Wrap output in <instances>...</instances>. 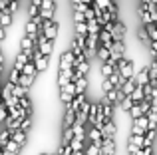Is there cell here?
Masks as SVG:
<instances>
[{"mask_svg": "<svg viewBox=\"0 0 157 155\" xmlns=\"http://www.w3.org/2000/svg\"><path fill=\"white\" fill-rule=\"evenodd\" d=\"M127 113H129V117H131V119H135V117L143 115L145 112H143V108H141V101H135V104H133V108H131Z\"/></svg>", "mask_w": 157, "mask_h": 155, "instance_id": "7402d4cb", "label": "cell"}, {"mask_svg": "<svg viewBox=\"0 0 157 155\" xmlns=\"http://www.w3.org/2000/svg\"><path fill=\"white\" fill-rule=\"evenodd\" d=\"M20 76H22V72H20V70H16V68H12L8 81H12V84H18V81H20Z\"/></svg>", "mask_w": 157, "mask_h": 155, "instance_id": "e575fe53", "label": "cell"}, {"mask_svg": "<svg viewBox=\"0 0 157 155\" xmlns=\"http://www.w3.org/2000/svg\"><path fill=\"white\" fill-rule=\"evenodd\" d=\"M74 127H64V133H62V143H72L74 139Z\"/></svg>", "mask_w": 157, "mask_h": 155, "instance_id": "cb8c5ba5", "label": "cell"}, {"mask_svg": "<svg viewBox=\"0 0 157 155\" xmlns=\"http://www.w3.org/2000/svg\"><path fill=\"white\" fill-rule=\"evenodd\" d=\"M137 36H139V40H141V42H147V44L151 42V38H149V32H147V28H141V30L137 32Z\"/></svg>", "mask_w": 157, "mask_h": 155, "instance_id": "74e56055", "label": "cell"}, {"mask_svg": "<svg viewBox=\"0 0 157 155\" xmlns=\"http://www.w3.org/2000/svg\"><path fill=\"white\" fill-rule=\"evenodd\" d=\"M105 121H107V117H105V113H104V104H101V101L92 104V108H90V119H88V123L90 125H96V127H100V129H104Z\"/></svg>", "mask_w": 157, "mask_h": 155, "instance_id": "6da1fadb", "label": "cell"}, {"mask_svg": "<svg viewBox=\"0 0 157 155\" xmlns=\"http://www.w3.org/2000/svg\"><path fill=\"white\" fill-rule=\"evenodd\" d=\"M74 84H76V96L78 93H86V89H88V80H86V76L78 78Z\"/></svg>", "mask_w": 157, "mask_h": 155, "instance_id": "d6986e66", "label": "cell"}, {"mask_svg": "<svg viewBox=\"0 0 157 155\" xmlns=\"http://www.w3.org/2000/svg\"><path fill=\"white\" fill-rule=\"evenodd\" d=\"M74 22H88V20H86V12L74 10Z\"/></svg>", "mask_w": 157, "mask_h": 155, "instance_id": "ab89813d", "label": "cell"}, {"mask_svg": "<svg viewBox=\"0 0 157 155\" xmlns=\"http://www.w3.org/2000/svg\"><path fill=\"white\" fill-rule=\"evenodd\" d=\"M10 115V113H8V108H6V104H0V123H4V121H6V117Z\"/></svg>", "mask_w": 157, "mask_h": 155, "instance_id": "8d00e7d4", "label": "cell"}, {"mask_svg": "<svg viewBox=\"0 0 157 155\" xmlns=\"http://www.w3.org/2000/svg\"><path fill=\"white\" fill-rule=\"evenodd\" d=\"M96 56L100 58V62H107V60L111 58V52L107 50V48L104 46V44H100V46H98V52H96Z\"/></svg>", "mask_w": 157, "mask_h": 155, "instance_id": "ac0fdd59", "label": "cell"}, {"mask_svg": "<svg viewBox=\"0 0 157 155\" xmlns=\"http://www.w3.org/2000/svg\"><path fill=\"white\" fill-rule=\"evenodd\" d=\"M131 97H133V100L135 101H141L143 100V85H135V89H133V92H131Z\"/></svg>", "mask_w": 157, "mask_h": 155, "instance_id": "1f68e13d", "label": "cell"}, {"mask_svg": "<svg viewBox=\"0 0 157 155\" xmlns=\"http://www.w3.org/2000/svg\"><path fill=\"white\" fill-rule=\"evenodd\" d=\"M127 141L139 145V147H145V133H131V135L127 137Z\"/></svg>", "mask_w": 157, "mask_h": 155, "instance_id": "e0dca14e", "label": "cell"}, {"mask_svg": "<svg viewBox=\"0 0 157 155\" xmlns=\"http://www.w3.org/2000/svg\"><path fill=\"white\" fill-rule=\"evenodd\" d=\"M147 127H149V119H147V113H143V115H139V117L133 119L129 133H145Z\"/></svg>", "mask_w": 157, "mask_h": 155, "instance_id": "3957f363", "label": "cell"}, {"mask_svg": "<svg viewBox=\"0 0 157 155\" xmlns=\"http://www.w3.org/2000/svg\"><path fill=\"white\" fill-rule=\"evenodd\" d=\"M76 34L88 36V22H76Z\"/></svg>", "mask_w": 157, "mask_h": 155, "instance_id": "d6a6232c", "label": "cell"}, {"mask_svg": "<svg viewBox=\"0 0 157 155\" xmlns=\"http://www.w3.org/2000/svg\"><path fill=\"white\" fill-rule=\"evenodd\" d=\"M72 4H74V10H80V12H86L90 8V4L82 2V0H80V2H72Z\"/></svg>", "mask_w": 157, "mask_h": 155, "instance_id": "60d3db41", "label": "cell"}, {"mask_svg": "<svg viewBox=\"0 0 157 155\" xmlns=\"http://www.w3.org/2000/svg\"><path fill=\"white\" fill-rule=\"evenodd\" d=\"M115 70H117V62H113L111 58L107 62H101V78H109Z\"/></svg>", "mask_w": 157, "mask_h": 155, "instance_id": "9c48e42d", "label": "cell"}, {"mask_svg": "<svg viewBox=\"0 0 157 155\" xmlns=\"http://www.w3.org/2000/svg\"><path fill=\"white\" fill-rule=\"evenodd\" d=\"M151 108H157V88H153V97H151Z\"/></svg>", "mask_w": 157, "mask_h": 155, "instance_id": "f6af8a7d", "label": "cell"}, {"mask_svg": "<svg viewBox=\"0 0 157 155\" xmlns=\"http://www.w3.org/2000/svg\"><path fill=\"white\" fill-rule=\"evenodd\" d=\"M72 153H74V149L70 143H60V147L56 149V155H72Z\"/></svg>", "mask_w": 157, "mask_h": 155, "instance_id": "83f0119b", "label": "cell"}, {"mask_svg": "<svg viewBox=\"0 0 157 155\" xmlns=\"http://www.w3.org/2000/svg\"><path fill=\"white\" fill-rule=\"evenodd\" d=\"M100 32H101V24L96 18L88 20V34H100Z\"/></svg>", "mask_w": 157, "mask_h": 155, "instance_id": "44dd1931", "label": "cell"}, {"mask_svg": "<svg viewBox=\"0 0 157 155\" xmlns=\"http://www.w3.org/2000/svg\"><path fill=\"white\" fill-rule=\"evenodd\" d=\"M36 46H38V50L42 52V54L50 56V54H52V50H54V40L46 38L44 30H40V34H38V40H36Z\"/></svg>", "mask_w": 157, "mask_h": 155, "instance_id": "7a4b0ae2", "label": "cell"}, {"mask_svg": "<svg viewBox=\"0 0 157 155\" xmlns=\"http://www.w3.org/2000/svg\"><path fill=\"white\" fill-rule=\"evenodd\" d=\"M40 16L44 20H54V10H50V8H40Z\"/></svg>", "mask_w": 157, "mask_h": 155, "instance_id": "d590c367", "label": "cell"}, {"mask_svg": "<svg viewBox=\"0 0 157 155\" xmlns=\"http://www.w3.org/2000/svg\"><path fill=\"white\" fill-rule=\"evenodd\" d=\"M111 36H113V40H123V36H125V26H123L121 22H113V30H111Z\"/></svg>", "mask_w": 157, "mask_h": 155, "instance_id": "8fae6325", "label": "cell"}, {"mask_svg": "<svg viewBox=\"0 0 157 155\" xmlns=\"http://www.w3.org/2000/svg\"><path fill=\"white\" fill-rule=\"evenodd\" d=\"M86 139L92 141V143L101 145V143H104V133H101V129H100V127H96V125H90V129H88V137H86Z\"/></svg>", "mask_w": 157, "mask_h": 155, "instance_id": "52a82bcc", "label": "cell"}, {"mask_svg": "<svg viewBox=\"0 0 157 155\" xmlns=\"http://www.w3.org/2000/svg\"><path fill=\"white\" fill-rule=\"evenodd\" d=\"M101 155H115V139H104Z\"/></svg>", "mask_w": 157, "mask_h": 155, "instance_id": "7c38bea8", "label": "cell"}, {"mask_svg": "<svg viewBox=\"0 0 157 155\" xmlns=\"http://www.w3.org/2000/svg\"><path fill=\"white\" fill-rule=\"evenodd\" d=\"M76 123V112L70 108H66V115H64V127H74Z\"/></svg>", "mask_w": 157, "mask_h": 155, "instance_id": "2e32d148", "label": "cell"}, {"mask_svg": "<svg viewBox=\"0 0 157 155\" xmlns=\"http://www.w3.org/2000/svg\"><path fill=\"white\" fill-rule=\"evenodd\" d=\"M32 62L36 64V68H38V72H44L48 68V64H50V56H46V54H42V52L36 48L34 50V54H32Z\"/></svg>", "mask_w": 157, "mask_h": 155, "instance_id": "5b68a950", "label": "cell"}, {"mask_svg": "<svg viewBox=\"0 0 157 155\" xmlns=\"http://www.w3.org/2000/svg\"><path fill=\"white\" fill-rule=\"evenodd\" d=\"M36 14H40V8L32 4V6H30V10H28V16H30V18H32V16H36Z\"/></svg>", "mask_w": 157, "mask_h": 155, "instance_id": "ee69618b", "label": "cell"}, {"mask_svg": "<svg viewBox=\"0 0 157 155\" xmlns=\"http://www.w3.org/2000/svg\"><path fill=\"white\" fill-rule=\"evenodd\" d=\"M22 74H28V76H38V68H36V64L32 62V60H30V62H28L26 66L22 68Z\"/></svg>", "mask_w": 157, "mask_h": 155, "instance_id": "d4e9b609", "label": "cell"}, {"mask_svg": "<svg viewBox=\"0 0 157 155\" xmlns=\"http://www.w3.org/2000/svg\"><path fill=\"white\" fill-rule=\"evenodd\" d=\"M101 104H104V113H105V117H107V119H113V108H115V105L109 104L107 100H104Z\"/></svg>", "mask_w": 157, "mask_h": 155, "instance_id": "f1b7e54d", "label": "cell"}, {"mask_svg": "<svg viewBox=\"0 0 157 155\" xmlns=\"http://www.w3.org/2000/svg\"><path fill=\"white\" fill-rule=\"evenodd\" d=\"M26 137H28V131H24V129H16V131H12V139L16 141L18 145H26Z\"/></svg>", "mask_w": 157, "mask_h": 155, "instance_id": "5bb4252c", "label": "cell"}, {"mask_svg": "<svg viewBox=\"0 0 157 155\" xmlns=\"http://www.w3.org/2000/svg\"><path fill=\"white\" fill-rule=\"evenodd\" d=\"M117 70H119V74H121L123 78H131V76H135V68H133V62L131 60H127L125 56H123L121 60L117 62Z\"/></svg>", "mask_w": 157, "mask_h": 155, "instance_id": "277c9868", "label": "cell"}, {"mask_svg": "<svg viewBox=\"0 0 157 155\" xmlns=\"http://www.w3.org/2000/svg\"><path fill=\"white\" fill-rule=\"evenodd\" d=\"M135 78H137V84L139 85L149 84V68H141L139 72H135Z\"/></svg>", "mask_w": 157, "mask_h": 155, "instance_id": "9a60e30c", "label": "cell"}, {"mask_svg": "<svg viewBox=\"0 0 157 155\" xmlns=\"http://www.w3.org/2000/svg\"><path fill=\"white\" fill-rule=\"evenodd\" d=\"M133 104H135V100L131 97V93H129V96H125V100L121 101V109H123V112H129V109L133 108Z\"/></svg>", "mask_w": 157, "mask_h": 155, "instance_id": "4dcf8cb0", "label": "cell"}, {"mask_svg": "<svg viewBox=\"0 0 157 155\" xmlns=\"http://www.w3.org/2000/svg\"><path fill=\"white\" fill-rule=\"evenodd\" d=\"M94 2H96L100 8H104V10H107V8H109V4H111V0H94Z\"/></svg>", "mask_w": 157, "mask_h": 155, "instance_id": "7bdbcfd3", "label": "cell"}, {"mask_svg": "<svg viewBox=\"0 0 157 155\" xmlns=\"http://www.w3.org/2000/svg\"><path fill=\"white\" fill-rule=\"evenodd\" d=\"M32 4H34V6H38V8H40V6H42V0H32Z\"/></svg>", "mask_w": 157, "mask_h": 155, "instance_id": "7dc6e473", "label": "cell"}, {"mask_svg": "<svg viewBox=\"0 0 157 155\" xmlns=\"http://www.w3.org/2000/svg\"><path fill=\"white\" fill-rule=\"evenodd\" d=\"M30 127H32V117H30V115H26V117L22 119V123H20V129H24V131H28Z\"/></svg>", "mask_w": 157, "mask_h": 155, "instance_id": "f35d334b", "label": "cell"}, {"mask_svg": "<svg viewBox=\"0 0 157 155\" xmlns=\"http://www.w3.org/2000/svg\"><path fill=\"white\" fill-rule=\"evenodd\" d=\"M2 68H4V56H2V52H0V76H2Z\"/></svg>", "mask_w": 157, "mask_h": 155, "instance_id": "bcb514c9", "label": "cell"}, {"mask_svg": "<svg viewBox=\"0 0 157 155\" xmlns=\"http://www.w3.org/2000/svg\"><path fill=\"white\" fill-rule=\"evenodd\" d=\"M72 100H74V93L66 92V89H60V104H64L66 108H68V105L72 104Z\"/></svg>", "mask_w": 157, "mask_h": 155, "instance_id": "603a6c76", "label": "cell"}, {"mask_svg": "<svg viewBox=\"0 0 157 155\" xmlns=\"http://www.w3.org/2000/svg\"><path fill=\"white\" fill-rule=\"evenodd\" d=\"M86 155H101V145L90 141V145L86 147Z\"/></svg>", "mask_w": 157, "mask_h": 155, "instance_id": "4316f807", "label": "cell"}, {"mask_svg": "<svg viewBox=\"0 0 157 155\" xmlns=\"http://www.w3.org/2000/svg\"><path fill=\"white\" fill-rule=\"evenodd\" d=\"M74 60H76V54H74L72 50H66L62 52L60 56V70H74Z\"/></svg>", "mask_w": 157, "mask_h": 155, "instance_id": "8992f818", "label": "cell"}, {"mask_svg": "<svg viewBox=\"0 0 157 155\" xmlns=\"http://www.w3.org/2000/svg\"><path fill=\"white\" fill-rule=\"evenodd\" d=\"M8 10H10L12 14H16V12H18V0H10V2H8Z\"/></svg>", "mask_w": 157, "mask_h": 155, "instance_id": "b9f144b4", "label": "cell"}, {"mask_svg": "<svg viewBox=\"0 0 157 155\" xmlns=\"http://www.w3.org/2000/svg\"><path fill=\"white\" fill-rule=\"evenodd\" d=\"M82 2H86V4H92V2H94V0H82Z\"/></svg>", "mask_w": 157, "mask_h": 155, "instance_id": "681fc988", "label": "cell"}, {"mask_svg": "<svg viewBox=\"0 0 157 155\" xmlns=\"http://www.w3.org/2000/svg\"><path fill=\"white\" fill-rule=\"evenodd\" d=\"M155 133H157V129H147V131H145V145H153Z\"/></svg>", "mask_w": 157, "mask_h": 155, "instance_id": "836d02e7", "label": "cell"}, {"mask_svg": "<svg viewBox=\"0 0 157 155\" xmlns=\"http://www.w3.org/2000/svg\"><path fill=\"white\" fill-rule=\"evenodd\" d=\"M72 155H86V149H84V151H74Z\"/></svg>", "mask_w": 157, "mask_h": 155, "instance_id": "c3c4849f", "label": "cell"}, {"mask_svg": "<svg viewBox=\"0 0 157 155\" xmlns=\"http://www.w3.org/2000/svg\"><path fill=\"white\" fill-rule=\"evenodd\" d=\"M84 141L86 139H80V137L74 135V139H72V143H70V145H72L74 151H84Z\"/></svg>", "mask_w": 157, "mask_h": 155, "instance_id": "f546056e", "label": "cell"}, {"mask_svg": "<svg viewBox=\"0 0 157 155\" xmlns=\"http://www.w3.org/2000/svg\"><path fill=\"white\" fill-rule=\"evenodd\" d=\"M2 101H4V100H2V93H0V104H2Z\"/></svg>", "mask_w": 157, "mask_h": 155, "instance_id": "f907efd6", "label": "cell"}, {"mask_svg": "<svg viewBox=\"0 0 157 155\" xmlns=\"http://www.w3.org/2000/svg\"><path fill=\"white\" fill-rule=\"evenodd\" d=\"M20 123H22V119H18L14 115H8L6 121H4V127L10 129V131H16V129H20Z\"/></svg>", "mask_w": 157, "mask_h": 155, "instance_id": "4fadbf2b", "label": "cell"}, {"mask_svg": "<svg viewBox=\"0 0 157 155\" xmlns=\"http://www.w3.org/2000/svg\"><path fill=\"white\" fill-rule=\"evenodd\" d=\"M104 96H105V100L109 101V104H113V105H119V104H121V101H119V89H115V88L104 92Z\"/></svg>", "mask_w": 157, "mask_h": 155, "instance_id": "30bf717a", "label": "cell"}, {"mask_svg": "<svg viewBox=\"0 0 157 155\" xmlns=\"http://www.w3.org/2000/svg\"><path fill=\"white\" fill-rule=\"evenodd\" d=\"M101 133H104V139H115V135H117V127H115V121L113 119H107L104 129H101Z\"/></svg>", "mask_w": 157, "mask_h": 155, "instance_id": "ba28073f", "label": "cell"}, {"mask_svg": "<svg viewBox=\"0 0 157 155\" xmlns=\"http://www.w3.org/2000/svg\"><path fill=\"white\" fill-rule=\"evenodd\" d=\"M34 80H36V76H28V74H22V76H20V81H18V84H20V85H24V88H32V84H34Z\"/></svg>", "mask_w": 157, "mask_h": 155, "instance_id": "484cf974", "label": "cell"}, {"mask_svg": "<svg viewBox=\"0 0 157 155\" xmlns=\"http://www.w3.org/2000/svg\"><path fill=\"white\" fill-rule=\"evenodd\" d=\"M0 24H2V26H10L12 24V12L8 10V8H4L2 12H0Z\"/></svg>", "mask_w": 157, "mask_h": 155, "instance_id": "ffe728a7", "label": "cell"}]
</instances>
